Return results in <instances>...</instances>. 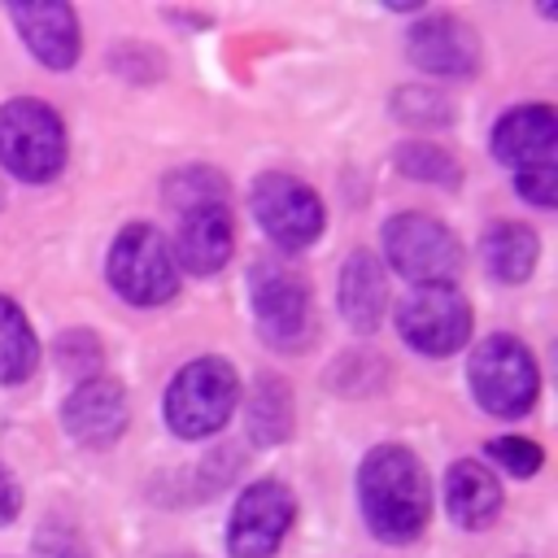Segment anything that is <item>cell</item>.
<instances>
[{
    "label": "cell",
    "mask_w": 558,
    "mask_h": 558,
    "mask_svg": "<svg viewBox=\"0 0 558 558\" xmlns=\"http://www.w3.org/2000/svg\"><path fill=\"white\" fill-rule=\"evenodd\" d=\"M357 497L371 532L379 541L405 545L427 523V475L418 458L401 445H379L357 471Z\"/></svg>",
    "instance_id": "obj_1"
},
{
    "label": "cell",
    "mask_w": 558,
    "mask_h": 558,
    "mask_svg": "<svg viewBox=\"0 0 558 558\" xmlns=\"http://www.w3.org/2000/svg\"><path fill=\"white\" fill-rule=\"evenodd\" d=\"M240 401V379L222 357H196L187 362L174 384L166 388V423L183 440H201L218 432Z\"/></svg>",
    "instance_id": "obj_2"
},
{
    "label": "cell",
    "mask_w": 558,
    "mask_h": 558,
    "mask_svg": "<svg viewBox=\"0 0 558 558\" xmlns=\"http://www.w3.org/2000/svg\"><path fill=\"white\" fill-rule=\"evenodd\" d=\"M384 257L414 288H453L462 248L453 231L427 214H397L384 222Z\"/></svg>",
    "instance_id": "obj_3"
},
{
    "label": "cell",
    "mask_w": 558,
    "mask_h": 558,
    "mask_svg": "<svg viewBox=\"0 0 558 558\" xmlns=\"http://www.w3.org/2000/svg\"><path fill=\"white\" fill-rule=\"evenodd\" d=\"M0 166L26 183H48L65 166V126L44 100L0 105Z\"/></svg>",
    "instance_id": "obj_4"
},
{
    "label": "cell",
    "mask_w": 558,
    "mask_h": 558,
    "mask_svg": "<svg viewBox=\"0 0 558 558\" xmlns=\"http://www.w3.org/2000/svg\"><path fill=\"white\" fill-rule=\"evenodd\" d=\"M541 388L536 362L514 336H488L471 353V392L475 401L497 418H519L532 410Z\"/></svg>",
    "instance_id": "obj_5"
},
{
    "label": "cell",
    "mask_w": 558,
    "mask_h": 558,
    "mask_svg": "<svg viewBox=\"0 0 558 558\" xmlns=\"http://www.w3.org/2000/svg\"><path fill=\"white\" fill-rule=\"evenodd\" d=\"M109 283L118 288L122 301L131 305H161L174 296L179 279H174V257H170V240L148 227V222H131L109 253Z\"/></svg>",
    "instance_id": "obj_6"
},
{
    "label": "cell",
    "mask_w": 558,
    "mask_h": 558,
    "mask_svg": "<svg viewBox=\"0 0 558 558\" xmlns=\"http://www.w3.org/2000/svg\"><path fill=\"white\" fill-rule=\"evenodd\" d=\"M248 205L279 248H305L323 235V201L292 174H262L248 192Z\"/></svg>",
    "instance_id": "obj_7"
},
{
    "label": "cell",
    "mask_w": 558,
    "mask_h": 558,
    "mask_svg": "<svg viewBox=\"0 0 558 558\" xmlns=\"http://www.w3.org/2000/svg\"><path fill=\"white\" fill-rule=\"evenodd\" d=\"M397 331L410 349L427 357H445L471 340V305L453 288H414L401 301Z\"/></svg>",
    "instance_id": "obj_8"
},
{
    "label": "cell",
    "mask_w": 558,
    "mask_h": 558,
    "mask_svg": "<svg viewBox=\"0 0 558 558\" xmlns=\"http://www.w3.org/2000/svg\"><path fill=\"white\" fill-rule=\"evenodd\" d=\"M292 514H296V501L283 484H275V480L248 484L231 510V532H227L231 554L235 558H270L279 549V541L288 536Z\"/></svg>",
    "instance_id": "obj_9"
},
{
    "label": "cell",
    "mask_w": 558,
    "mask_h": 558,
    "mask_svg": "<svg viewBox=\"0 0 558 558\" xmlns=\"http://www.w3.org/2000/svg\"><path fill=\"white\" fill-rule=\"evenodd\" d=\"M253 318H257V331L279 344V349H292L301 344L305 327H310V296H305V283L292 275V270H279V266H253Z\"/></svg>",
    "instance_id": "obj_10"
},
{
    "label": "cell",
    "mask_w": 558,
    "mask_h": 558,
    "mask_svg": "<svg viewBox=\"0 0 558 558\" xmlns=\"http://www.w3.org/2000/svg\"><path fill=\"white\" fill-rule=\"evenodd\" d=\"M410 61L427 74L466 78L480 65V39L466 22H458L449 13H436V17H423L410 31Z\"/></svg>",
    "instance_id": "obj_11"
},
{
    "label": "cell",
    "mask_w": 558,
    "mask_h": 558,
    "mask_svg": "<svg viewBox=\"0 0 558 558\" xmlns=\"http://www.w3.org/2000/svg\"><path fill=\"white\" fill-rule=\"evenodd\" d=\"M170 257H179L183 270H192V275L222 270L227 257H231V214H227V201H205V205L179 209Z\"/></svg>",
    "instance_id": "obj_12"
},
{
    "label": "cell",
    "mask_w": 558,
    "mask_h": 558,
    "mask_svg": "<svg viewBox=\"0 0 558 558\" xmlns=\"http://www.w3.org/2000/svg\"><path fill=\"white\" fill-rule=\"evenodd\" d=\"M61 414H65V432L78 445H109L126 427V392L113 379L92 375V379L74 384Z\"/></svg>",
    "instance_id": "obj_13"
},
{
    "label": "cell",
    "mask_w": 558,
    "mask_h": 558,
    "mask_svg": "<svg viewBox=\"0 0 558 558\" xmlns=\"http://www.w3.org/2000/svg\"><path fill=\"white\" fill-rule=\"evenodd\" d=\"M26 48L48 65V70H70L78 61V17L70 4L57 0H35V4H13L9 9Z\"/></svg>",
    "instance_id": "obj_14"
},
{
    "label": "cell",
    "mask_w": 558,
    "mask_h": 558,
    "mask_svg": "<svg viewBox=\"0 0 558 558\" xmlns=\"http://www.w3.org/2000/svg\"><path fill=\"white\" fill-rule=\"evenodd\" d=\"M554 144H558V122H554V109H549V105L510 109V113L493 126V153H497L506 166H514V170L554 161Z\"/></svg>",
    "instance_id": "obj_15"
},
{
    "label": "cell",
    "mask_w": 558,
    "mask_h": 558,
    "mask_svg": "<svg viewBox=\"0 0 558 558\" xmlns=\"http://www.w3.org/2000/svg\"><path fill=\"white\" fill-rule=\"evenodd\" d=\"M388 305V279L384 266L371 253H353L340 270V314L353 331H375L384 323Z\"/></svg>",
    "instance_id": "obj_16"
},
{
    "label": "cell",
    "mask_w": 558,
    "mask_h": 558,
    "mask_svg": "<svg viewBox=\"0 0 558 558\" xmlns=\"http://www.w3.org/2000/svg\"><path fill=\"white\" fill-rule=\"evenodd\" d=\"M445 506L462 527H488L501 510V484L480 462H453L445 475Z\"/></svg>",
    "instance_id": "obj_17"
},
{
    "label": "cell",
    "mask_w": 558,
    "mask_h": 558,
    "mask_svg": "<svg viewBox=\"0 0 558 558\" xmlns=\"http://www.w3.org/2000/svg\"><path fill=\"white\" fill-rule=\"evenodd\" d=\"M484 266L501 283H523L536 266V231L523 222H497L484 235Z\"/></svg>",
    "instance_id": "obj_18"
},
{
    "label": "cell",
    "mask_w": 558,
    "mask_h": 558,
    "mask_svg": "<svg viewBox=\"0 0 558 558\" xmlns=\"http://www.w3.org/2000/svg\"><path fill=\"white\" fill-rule=\"evenodd\" d=\"M35 357L39 344L26 314L9 296H0V384H22L35 371Z\"/></svg>",
    "instance_id": "obj_19"
},
{
    "label": "cell",
    "mask_w": 558,
    "mask_h": 558,
    "mask_svg": "<svg viewBox=\"0 0 558 558\" xmlns=\"http://www.w3.org/2000/svg\"><path fill=\"white\" fill-rule=\"evenodd\" d=\"M244 423H248V436L257 445H279L288 432H292V397L279 379H257L253 397H248V410H244Z\"/></svg>",
    "instance_id": "obj_20"
},
{
    "label": "cell",
    "mask_w": 558,
    "mask_h": 558,
    "mask_svg": "<svg viewBox=\"0 0 558 558\" xmlns=\"http://www.w3.org/2000/svg\"><path fill=\"white\" fill-rule=\"evenodd\" d=\"M397 170L405 174V179H418V183H436V187H458V161L445 153V148H436V144H427V140H410V144H401L397 148Z\"/></svg>",
    "instance_id": "obj_21"
},
{
    "label": "cell",
    "mask_w": 558,
    "mask_h": 558,
    "mask_svg": "<svg viewBox=\"0 0 558 558\" xmlns=\"http://www.w3.org/2000/svg\"><path fill=\"white\" fill-rule=\"evenodd\" d=\"M166 201L174 209H192V205H205V201H227V183H222L218 170H201V166L196 170H179L166 183Z\"/></svg>",
    "instance_id": "obj_22"
},
{
    "label": "cell",
    "mask_w": 558,
    "mask_h": 558,
    "mask_svg": "<svg viewBox=\"0 0 558 558\" xmlns=\"http://www.w3.org/2000/svg\"><path fill=\"white\" fill-rule=\"evenodd\" d=\"M397 118L410 126H445V122H453V105L432 87H401L397 92Z\"/></svg>",
    "instance_id": "obj_23"
},
{
    "label": "cell",
    "mask_w": 558,
    "mask_h": 558,
    "mask_svg": "<svg viewBox=\"0 0 558 558\" xmlns=\"http://www.w3.org/2000/svg\"><path fill=\"white\" fill-rule=\"evenodd\" d=\"M488 458L497 466H506L510 475H536L541 471V445L536 440H523V436H501L488 445Z\"/></svg>",
    "instance_id": "obj_24"
},
{
    "label": "cell",
    "mask_w": 558,
    "mask_h": 558,
    "mask_svg": "<svg viewBox=\"0 0 558 558\" xmlns=\"http://www.w3.org/2000/svg\"><path fill=\"white\" fill-rule=\"evenodd\" d=\"M514 187L523 192V201H532L536 209H554L558 201V166L545 161V166H527L514 174Z\"/></svg>",
    "instance_id": "obj_25"
},
{
    "label": "cell",
    "mask_w": 558,
    "mask_h": 558,
    "mask_svg": "<svg viewBox=\"0 0 558 558\" xmlns=\"http://www.w3.org/2000/svg\"><path fill=\"white\" fill-rule=\"evenodd\" d=\"M39 554L44 558H87V549L70 532H44L39 536Z\"/></svg>",
    "instance_id": "obj_26"
},
{
    "label": "cell",
    "mask_w": 558,
    "mask_h": 558,
    "mask_svg": "<svg viewBox=\"0 0 558 558\" xmlns=\"http://www.w3.org/2000/svg\"><path fill=\"white\" fill-rule=\"evenodd\" d=\"M17 510H22V488H17V480L0 466V527H4V523H13V519H17Z\"/></svg>",
    "instance_id": "obj_27"
}]
</instances>
